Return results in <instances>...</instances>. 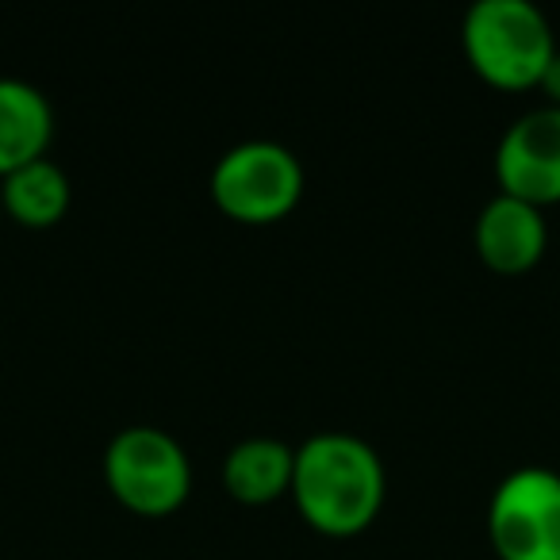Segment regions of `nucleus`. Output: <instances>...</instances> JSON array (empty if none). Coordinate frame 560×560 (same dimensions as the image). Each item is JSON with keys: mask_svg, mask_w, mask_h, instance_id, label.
Instances as JSON below:
<instances>
[{"mask_svg": "<svg viewBox=\"0 0 560 560\" xmlns=\"http://www.w3.org/2000/svg\"><path fill=\"white\" fill-rule=\"evenodd\" d=\"M55 135V108L47 93L24 78H0V173L43 158Z\"/></svg>", "mask_w": 560, "mask_h": 560, "instance_id": "nucleus-8", "label": "nucleus"}, {"mask_svg": "<svg viewBox=\"0 0 560 560\" xmlns=\"http://www.w3.org/2000/svg\"><path fill=\"white\" fill-rule=\"evenodd\" d=\"M292 491L307 522L327 534H353L384 503V460L353 430H319L296 450Z\"/></svg>", "mask_w": 560, "mask_h": 560, "instance_id": "nucleus-1", "label": "nucleus"}, {"mask_svg": "<svg viewBox=\"0 0 560 560\" xmlns=\"http://www.w3.org/2000/svg\"><path fill=\"white\" fill-rule=\"evenodd\" d=\"M104 476L127 506L165 514L185 503L192 488V460L170 430L135 422L112 434L104 450Z\"/></svg>", "mask_w": 560, "mask_h": 560, "instance_id": "nucleus-3", "label": "nucleus"}, {"mask_svg": "<svg viewBox=\"0 0 560 560\" xmlns=\"http://www.w3.org/2000/svg\"><path fill=\"white\" fill-rule=\"evenodd\" d=\"M541 85L549 89L552 104H557V108H560V50L549 58V66H545V73H541Z\"/></svg>", "mask_w": 560, "mask_h": 560, "instance_id": "nucleus-11", "label": "nucleus"}, {"mask_svg": "<svg viewBox=\"0 0 560 560\" xmlns=\"http://www.w3.org/2000/svg\"><path fill=\"white\" fill-rule=\"evenodd\" d=\"M292 468H296V450L272 434H254L231 445L223 460V480L246 503H265L292 488Z\"/></svg>", "mask_w": 560, "mask_h": 560, "instance_id": "nucleus-9", "label": "nucleus"}, {"mask_svg": "<svg viewBox=\"0 0 560 560\" xmlns=\"http://www.w3.org/2000/svg\"><path fill=\"white\" fill-rule=\"evenodd\" d=\"M545 238H549V226L541 208L511 192H495L476 219V246L483 261L503 272L529 269L541 257Z\"/></svg>", "mask_w": 560, "mask_h": 560, "instance_id": "nucleus-7", "label": "nucleus"}, {"mask_svg": "<svg viewBox=\"0 0 560 560\" xmlns=\"http://www.w3.org/2000/svg\"><path fill=\"white\" fill-rule=\"evenodd\" d=\"M495 173L503 192L537 203L560 200V108H529L503 131L495 147Z\"/></svg>", "mask_w": 560, "mask_h": 560, "instance_id": "nucleus-6", "label": "nucleus"}, {"mask_svg": "<svg viewBox=\"0 0 560 560\" xmlns=\"http://www.w3.org/2000/svg\"><path fill=\"white\" fill-rule=\"evenodd\" d=\"M460 39L476 70L506 89L541 81L549 58L557 55L552 27L534 0H472Z\"/></svg>", "mask_w": 560, "mask_h": 560, "instance_id": "nucleus-2", "label": "nucleus"}, {"mask_svg": "<svg viewBox=\"0 0 560 560\" xmlns=\"http://www.w3.org/2000/svg\"><path fill=\"white\" fill-rule=\"evenodd\" d=\"M4 203L20 223H58L70 208V173L47 154L32 158V162L4 173Z\"/></svg>", "mask_w": 560, "mask_h": 560, "instance_id": "nucleus-10", "label": "nucleus"}, {"mask_svg": "<svg viewBox=\"0 0 560 560\" xmlns=\"http://www.w3.org/2000/svg\"><path fill=\"white\" fill-rule=\"evenodd\" d=\"M488 529L503 560H560V472L522 465L491 491Z\"/></svg>", "mask_w": 560, "mask_h": 560, "instance_id": "nucleus-5", "label": "nucleus"}, {"mask_svg": "<svg viewBox=\"0 0 560 560\" xmlns=\"http://www.w3.org/2000/svg\"><path fill=\"white\" fill-rule=\"evenodd\" d=\"M304 192V165L284 142L246 139L223 150L211 170V196L219 208L246 223L280 219Z\"/></svg>", "mask_w": 560, "mask_h": 560, "instance_id": "nucleus-4", "label": "nucleus"}]
</instances>
